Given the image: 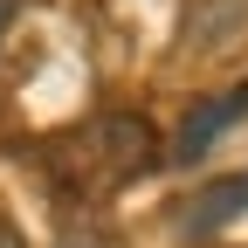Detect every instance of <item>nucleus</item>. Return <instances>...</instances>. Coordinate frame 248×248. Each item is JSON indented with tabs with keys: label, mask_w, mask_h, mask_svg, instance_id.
<instances>
[{
	"label": "nucleus",
	"mask_w": 248,
	"mask_h": 248,
	"mask_svg": "<svg viewBox=\"0 0 248 248\" xmlns=\"http://www.w3.org/2000/svg\"><path fill=\"white\" fill-rule=\"evenodd\" d=\"M152 159H159V138H152V124L131 117V110L90 117V124H76V131H62L48 145L55 186H69L76 200H104L117 186H131L138 172H152Z\"/></svg>",
	"instance_id": "nucleus-1"
},
{
	"label": "nucleus",
	"mask_w": 248,
	"mask_h": 248,
	"mask_svg": "<svg viewBox=\"0 0 248 248\" xmlns=\"http://www.w3.org/2000/svg\"><path fill=\"white\" fill-rule=\"evenodd\" d=\"M241 117H248V83L221 90V97H200L193 110L179 117V131H172V166H200V159L234 131Z\"/></svg>",
	"instance_id": "nucleus-2"
},
{
	"label": "nucleus",
	"mask_w": 248,
	"mask_h": 248,
	"mask_svg": "<svg viewBox=\"0 0 248 248\" xmlns=\"http://www.w3.org/2000/svg\"><path fill=\"white\" fill-rule=\"evenodd\" d=\"M248 214V172H228V179H207L193 200H186V234H214V228H228Z\"/></svg>",
	"instance_id": "nucleus-3"
},
{
	"label": "nucleus",
	"mask_w": 248,
	"mask_h": 248,
	"mask_svg": "<svg viewBox=\"0 0 248 248\" xmlns=\"http://www.w3.org/2000/svg\"><path fill=\"white\" fill-rule=\"evenodd\" d=\"M234 35H248V0H186V42H207V48H221V42H234Z\"/></svg>",
	"instance_id": "nucleus-4"
},
{
	"label": "nucleus",
	"mask_w": 248,
	"mask_h": 248,
	"mask_svg": "<svg viewBox=\"0 0 248 248\" xmlns=\"http://www.w3.org/2000/svg\"><path fill=\"white\" fill-rule=\"evenodd\" d=\"M0 248H21V234H14V221H0Z\"/></svg>",
	"instance_id": "nucleus-5"
},
{
	"label": "nucleus",
	"mask_w": 248,
	"mask_h": 248,
	"mask_svg": "<svg viewBox=\"0 0 248 248\" xmlns=\"http://www.w3.org/2000/svg\"><path fill=\"white\" fill-rule=\"evenodd\" d=\"M7 21H14V0H0V28H7Z\"/></svg>",
	"instance_id": "nucleus-6"
}]
</instances>
